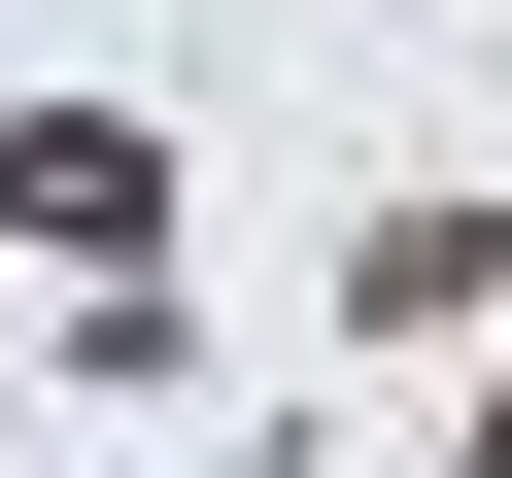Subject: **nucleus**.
Returning <instances> with one entry per match:
<instances>
[{"mask_svg": "<svg viewBox=\"0 0 512 478\" xmlns=\"http://www.w3.org/2000/svg\"><path fill=\"white\" fill-rule=\"evenodd\" d=\"M137 205H171L137 103H35V137H0V239H69V274H137Z\"/></svg>", "mask_w": 512, "mask_h": 478, "instance_id": "nucleus-1", "label": "nucleus"}, {"mask_svg": "<svg viewBox=\"0 0 512 478\" xmlns=\"http://www.w3.org/2000/svg\"><path fill=\"white\" fill-rule=\"evenodd\" d=\"M478 478H512V410H478Z\"/></svg>", "mask_w": 512, "mask_h": 478, "instance_id": "nucleus-2", "label": "nucleus"}]
</instances>
